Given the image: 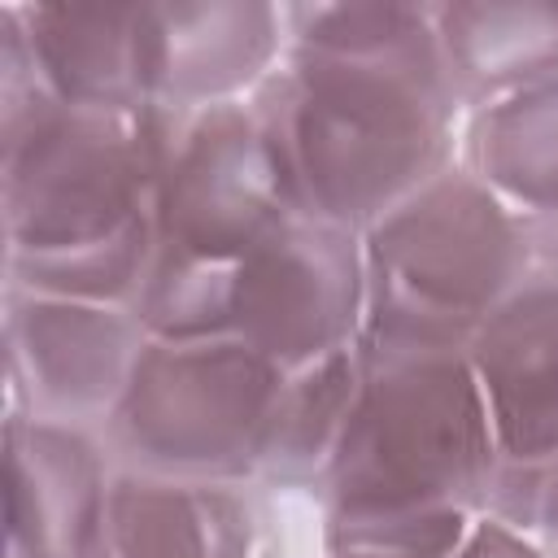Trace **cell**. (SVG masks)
I'll list each match as a JSON object with an SVG mask.
<instances>
[{
	"instance_id": "7a4b0ae2",
	"label": "cell",
	"mask_w": 558,
	"mask_h": 558,
	"mask_svg": "<svg viewBox=\"0 0 558 558\" xmlns=\"http://www.w3.org/2000/svg\"><path fill=\"white\" fill-rule=\"evenodd\" d=\"M248 105L279 148L296 209L357 235L458 166L462 105L436 31L353 52L288 48Z\"/></svg>"
},
{
	"instance_id": "5bb4252c",
	"label": "cell",
	"mask_w": 558,
	"mask_h": 558,
	"mask_svg": "<svg viewBox=\"0 0 558 558\" xmlns=\"http://www.w3.org/2000/svg\"><path fill=\"white\" fill-rule=\"evenodd\" d=\"M440 61L462 113L558 74V4L453 0L432 4Z\"/></svg>"
},
{
	"instance_id": "ba28073f",
	"label": "cell",
	"mask_w": 558,
	"mask_h": 558,
	"mask_svg": "<svg viewBox=\"0 0 558 558\" xmlns=\"http://www.w3.org/2000/svg\"><path fill=\"white\" fill-rule=\"evenodd\" d=\"M144 344L131 305L4 288V414L105 432Z\"/></svg>"
},
{
	"instance_id": "ffe728a7",
	"label": "cell",
	"mask_w": 558,
	"mask_h": 558,
	"mask_svg": "<svg viewBox=\"0 0 558 558\" xmlns=\"http://www.w3.org/2000/svg\"><path fill=\"white\" fill-rule=\"evenodd\" d=\"M523 235H527L532 262H536L541 270H554V275H558V205H554V209L523 214Z\"/></svg>"
},
{
	"instance_id": "7c38bea8",
	"label": "cell",
	"mask_w": 558,
	"mask_h": 558,
	"mask_svg": "<svg viewBox=\"0 0 558 558\" xmlns=\"http://www.w3.org/2000/svg\"><path fill=\"white\" fill-rule=\"evenodd\" d=\"M506 466L558 458V275L532 270L466 340Z\"/></svg>"
},
{
	"instance_id": "9a60e30c",
	"label": "cell",
	"mask_w": 558,
	"mask_h": 558,
	"mask_svg": "<svg viewBox=\"0 0 558 558\" xmlns=\"http://www.w3.org/2000/svg\"><path fill=\"white\" fill-rule=\"evenodd\" d=\"M353 401H357V349H340L301 371H288L262 440L257 484L318 497L344 445Z\"/></svg>"
},
{
	"instance_id": "30bf717a",
	"label": "cell",
	"mask_w": 558,
	"mask_h": 558,
	"mask_svg": "<svg viewBox=\"0 0 558 558\" xmlns=\"http://www.w3.org/2000/svg\"><path fill=\"white\" fill-rule=\"evenodd\" d=\"M148 105L248 100L283 61V4L266 0H170L144 4Z\"/></svg>"
},
{
	"instance_id": "6da1fadb",
	"label": "cell",
	"mask_w": 558,
	"mask_h": 558,
	"mask_svg": "<svg viewBox=\"0 0 558 558\" xmlns=\"http://www.w3.org/2000/svg\"><path fill=\"white\" fill-rule=\"evenodd\" d=\"M357 401L318 493L323 549L449 558L488 514L501 453L466 349L357 336Z\"/></svg>"
},
{
	"instance_id": "277c9868",
	"label": "cell",
	"mask_w": 558,
	"mask_h": 558,
	"mask_svg": "<svg viewBox=\"0 0 558 558\" xmlns=\"http://www.w3.org/2000/svg\"><path fill=\"white\" fill-rule=\"evenodd\" d=\"M362 336L440 349H466L480 323L536 270L523 214L466 166H449L371 222L362 231Z\"/></svg>"
},
{
	"instance_id": "8992f818",
	"label": "cell",
	"mask_w": 558,
	"mask_h": 558,
	"mask_svg": "<svg viewBox=\"0 0 558 558\" xmlns=\"http://www.w3.org/2000/svg\"><path fill=\"white\" fill-rule=\"evenodd\" d=\"M135 135L157 248L240 262L262 235L301 214L279 148L248 100L144 105Z\"/></svg>"
},
{
	"instance_id": "9c48e42d",
	"label": "cell",
	"mask_w": 558,
	"mask_h": 558,
	"mask_svg": "<svg viewBox=\"0 0 558 558\" xmlns=\"http://www.w3.org/2000/svg\"><path fill=\"white\" fill-rule=\"evenodd\" d=\"M275 488L113 471L92 558H279Z\"/></svg>"
},
{
	"instance_id": "5b68a950",
	"label": "cell",
	"mask_w": 558,
	"mask_h": 558,
	"mask_svg": "<svg viewBox=\"0 0 558 558\" xmlns=\"http://www.w3.org/2000/svg\"><path fill=\"white\" fill-rule=\"evenodd\" d=\"M288 371L240 336L148 340L100 440L118 466L170 480H257Z\"/></svg>"
},
{
	"instance_id": "e0dca14e",
	"label": "cell",
	"mask_w": 558,
	"mask_h": 558,
	"mask_svg": "<svg viewBox=\"0 0 558 558\" xmlns=\"http://www.w3.org/2000/svg\"><path fill=\"white\" fill-rule=\"evenodd\" d=\"M148 340H218L235 336V262H205L157 248L131 301Z\"/></svg>"
},
{
	"instance_id": "ac0fdd59",
	"label": "cell",
	"mask_w": 558,
	"mask_h": 558,
	"mask_svg": "<svg viewBox=\"0 0 558 558\" xmlns=\"http://www.w3.org/2000/svg\"><path fill=\"white\" fill-rule=\"evenodd\" d=\"M488 514L532 536L549 558H558V458L536 462V466L501 462L493 497H488Z\"/></svg>"
},
{
	"instance_id": "44dd1931",
	"label": "cell",
	"mask_w": 558,
	"mask_h": 558,
	"mask_svg": "<svg viewBox=\"0 0 558 558\" xmlns=\"http://www.w3.org/2000/svg\"><path fill=\"white\" fill-rule=\"evenodd\" d=\"M327 558H375V554H327Z\"/></svg>"
},
{
	"instance_id": "52a82bcc",
	"label": "cell",
	"mask_w": 558,
	"mask_h": 558,
	"mask_svg": "<svg viewBox=\"0 0 558 558\" xmlns=\"http://www.w3.org/2000/svg\"><path fill=\"white\" fill-rule=\"evenodd\" d=\"M366 323L362 235L292 214L235 262V336L283 371L353 349Z\"/></svg>"
},
{
	"instance_id": "2e32d148",
	"label": "cell",
	"mask_w": 558,
	"mask_h": 558,
	"mask_svg": "<svg viewBox=\"0 0 558 558\" xmlns=\"http://www.w3.org/2000/svg\"><path fill=\"white\" fill-rule=\"evenodd\" d=\"M458 166H466L510 209L558 205V74L466 113Z\"/></svg>"
},
{
	"instance_id": "d6986e66",
	"label": "cell",
	"mask_w": 558,
	"mask_h": 558,
	"mask_svg": "<svg viewBox=\"0 0 558 558\" xmlns=\"http://www.w3.org/2000/svg\"><path fill=\"white\" fill-rule=\"evenodd\" d=\"M449 558H549V554L532 536L514 532L510 523H501L493 514H480Z\"/></svg>"
},
{
	"instance_id": "8fae6325",
	"label": "cell",
	"mask_w": 558,
	"mask_h": 558,
	"mask_svg": "<svg viewBox=\"0 0 558 558\" xmlns=\"http://www.w3.org/2000/svg\"><path fill=\"white\" fill-rule=\"evenodd\" d=\"M113 471L100 436L4 414V558H92Z\"/></svg>"
},
{
	"instance_id": "4fadbf2b",
	"label": "cell",
	"mask_w": 558,
	"mask_h": 558,
	"mask_svg": "<svg viewBox=\"0 0 558 558\" xmlns=\"http://www.w3.org/2000/svg\"><path fill=\"white\" fill-rule=\"evenodd\" d=\"M44 87L83 109L140 113L144 92V4H13Z\"/></svg>"
},
{
	"instance_id": "3957f363",
	"label": "cell",
	"mask_w": 558,
	"mask_h": 558,
	"mask_svg": "<svg viewBox=\"0 0 558 558\" xmlns=\"http://www.w3.org/2000/svg\"><path fill=\"white\" fill-rule=\"evenodd\" d=\"M4 288L131 305L153 253L148 170L135 113L52 92L0 109Z\"/></svg>"
}]
</instances>
